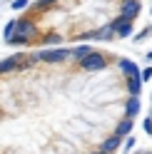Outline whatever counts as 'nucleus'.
I'll use <instances>...</instances> for the list:
<instances>
[{
  "label": "nucleus",
  "instance_id": "f03ea898",
  "mask_svg": "<svg viewBox=\"0 0 152 154\" xmlns=\"http://www.w3.org/2000/svg\"><path fill=\"white\" fill-rule=\"evenodd\" d=\"M142 0H35L5 27L8 45L47 47L127 37Z\"/></svg>",
  "mask_w": 152,
  "mask_h": 154
},
{
  "label": "nucleus",
  "instance_id": "f257e3e1",
  "mask_svg": "<svg viewBox=\"0 0 152 154\" xmlns=\"http://www.w3.org/2000/svg\"><path fill=\"white\" fill-rule=\"evenodd\" d=\"M142 80L132 60L87 45L5 57L0 154L107 152L110 137L132 132Z\"/></svg>",
  "mask_w": 152,
  "mask_h": 154
}]
</instances>
